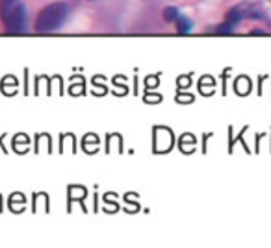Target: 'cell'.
Listing matches in <instances>:
<instances>
[{"mask_svg": "<svg viewBox=\"0 0 271 248\" xmlns=\"http://www.w3.org/2000/svg\"><path fill=\"white\" fill-rule=\"evenodd\" d=\"M0 15H2V22H4L6 30L11 32V34H21V32L26 30L28 17H26V9H24L22 4H15L10 9L2 11Z\"/></svg>", "mask_w": 271, "mask_h": 248, "instance_id": "2", "label": "cell"}, {"mask_svg": "<svg viewBox=\"0 0 271 248\" xmlns=\"http://www.w3.org/2000/svg\"><path fill=\"white\" fill-rule=\"evenodd\" d=\"M69 13V6L63 2H56L50 4L47 8L41 9V13L36 19V30L38 32H52L63 24V20L67 19Z\"/></svg>", "mask_w": 271, "mask_h": 248, "instance_id": "1", "label": "cell"}, {"mask_svg": "<svg viewBox=\"0 0 271 248\" xmlns=\"http://www.w3.org/2000/svg\"><path fill=\"white\" fill-rule=\"evenodd\" d=\"M240 20H242V13H240L238 9H230V11H229V15H227V22L234 26V24H236V22H240Z\"/></svg>", "mask_w": 271, "mask_h": 248, "instance_id": "5", "label": "cell"}, {"mask_svg": "<svg viewBox=\"0 0 271 248\" xmlns=\"http://www.w3.org/2000/svg\"><path fill=\"white\" fill-rule=\"evenodd\" d=\"M178 9L177 8H166L164 9V17H166V20H169V22H175L178 19Z\"/></svg>", "mask_w": 271, "mask_h": 248, "instance_id": "4", "label": "cell"}, {"mask_svg": "<svg viewBox=\"0 0 271 248\" xmlns=\"http://www.w3.org/2000/svg\"><path fill=\"white\" fill-rule=\"evenodd\" d=\"M177 22V30L178 34H188V32H191V20L188 17H182V15H178V19L175 20Z\"/></svg>", "mask_w": 271, "mask_h": 248, "instance_id": "3", "label": "cell"}, {"mask_svg": "<svg viewBox=\"0 0 271 248\" xmlns=\"http://www.w3.org/2000/svg\"><path fill=\"white\" fill-rule=\"evenodd\" d=\"M15 4H19V0H0V13L6 11V9H10Z\"/></svg>", "mask_w": 271, "mask_h": 248, "instance_id": "6", "label": "cell"}]
</instances>
